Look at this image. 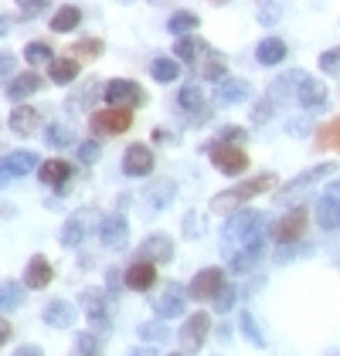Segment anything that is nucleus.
<instances>
[{"mask_svg":"<svg viewBox=\"0 0 340 356\" xmlns=\"http://www.w3.org/2000/svg\"><path fill=\"white\" fill-rule=\"evenodd\" d=\"M330 173H334V163H320V166H310V170H303L300 177H293V180L286 184L283 200H286V197H293V193L307 191L310 184H316V180H323V177H330Z\"/></svg>","mask_w":340,"mask_h":356,"instance_id":"21","label":"nucleus"},{"mask_svg":"<svg viewBox=\"0 0 340 356\" xmlns=\"http://www.w3.org/2000/svg\"><path fill=\"white\" fill-rule=\"evenodd\" d=\"M48 79L55 85H72L79 79V61H75V58H55V61L48 65Z\"/></svg>","mask_w":340,"mask_h":356,"instance_id":"28","label":"nucleus"},{"mask_svg":"<svg viewBox=\"0 0 340 356\" xmlns=\"http://www.w3.org/2000/svg\"><path fill=\"white\" fill-rule=\"evenodd\" d=\"M201 79H208V82H225L228 79V65L222 55H211L208 61H204V68H201Z\"/></svg>","mask_w":340,"mask_h":356,"instance_id":"36","label":"nucleus"},{"mask_svg":"<svg viewBox=\"0 0 340 356\" xmlns=\"http://www.w3.org/2000/svg\"><path fill=\"white\" fill-rule=\"evenodd\" d=\"M126 356H157V350L153 346H140V350H130Z\"/></svg>","mask_w":340,"mask_h":356,"instance_id":"55","label":"nucleus"},{"mask_svg":"<svg viewBox=\"0 0 340 356\" xmlns=\"http://www.w3.org/2000/svg\"><path fill=\"white\" fill-rule=\"evenodd\" d=\"M222 238H225L228 254H235V245H238V251L242 248H265V218L258 211L245 207V211H238V214L228 218Z\"/></svg>","mask_w":340,"mask_h":356,"instance_id":"1","label":"nucleus"},{"mask_svg":"<svg viewBox=\"0 0 340 356\" xmlns=\"http://www.w3.org/2000/svg\"><path fill=\"white\" fill-rule=\"evenodd\" d=\"M41 85H45V79H41L38 72H21V75H14V79L7 82V99H10V102H24L28 95L41 92Z\"/></svg>","mask_w":340,"mask_h":356,"instance_id":"16","label":"nucleus"},{"mask_svg":"<svg viewBox=\"0 0 340 356\" xmlns=\"http://www.w3.org/2000/svg\"><path fill=\"white\" fill-rule=\"evenodd\" d=\"M79 24H82V10L75 3H61L55 14H52V31H58V34H68V31H75Z\"/></svg>","mask_w":340,"mask_h":356,"instance_id":"27","label":"nucleus"},{"mask_svg":"<svg viewBox=\"0 0 340 356\" xmlns=\"http://www.w3.org/2000/svg\"><path fill=\"white\" fill-rule=\"evenodd\" d=\"M140 336L143 339H153V343H164L167 339V326L164 323H146V326H140Z\"/></svg>","mask_w":340,"mask_h":356,"instance_id":"44","label":"nucleus"},{"mask_svg":"<svg viewBox=\"0 0 340 356\" xmlns=\"http://www.w3.org/2000/svg\"><path fill=\"white\" fill-rule=\"evenodd\" d=\"M130 126H133V112H126V109H99L88 115V129L95 133V139L119 136V133H126Z\"/></svg>","mask_w":340,"mask_h":356,"instance_id":"3","label":"nucleus"},{"mask_svg":"<svg viewBox=\"0 0 340 356\" xmlns=\"http://www.w3.org/2000/svg\"><path fill=\"white\" fill-rule=\"evenodd\" d=\"M10 336H14V329H10V323L0 316V346H7V343H10Z\"/></svg>","mask_w":340,"mask_h":356,"instance_id":"52","label":"nucleus"},{"mask_svg":"<svg viewBox=\"0 0 340 356\" xmlns=\"http://www.w3.org/2000/svg\"><path fill=\"white\" fill-rule=\"evenodd\" d=\"M184 289L180 285H167V292H164V299H157V312L164 316V319H177V316H184Z\"/></svg>","mask_w":340,"mask_h":356,"instance_id":"25","label":"nucleus"},{"mask_svg":"<svg viewBox=\"0 0 340 356\" xmlns=\"http://www.w3.org/2000/svg\"><path fill=\"white\" fill-rule=\"evenodd\" d=\"M140 258L143 261H170L173 258V241H170L167 234H150L146 241L140 245Z\"/></svg>","mask_w":340,"mask_h":356,"instance_id":"19","label":"nucleus"},{"mask_svg":"<svg viewBox=\"0 0 340 356\" xmlns=\"http://www.w3.org/2000/svg\"><path fill=\"white\" fill-rule=\"evenodd\" d=\"M276 184H279V180H276V173H258V177H249L245 184H238V187H231V191L211 197V211H215V214H238L252 197L265 193L269 187H276Z\"/></svg>","mask_w":340,"mask_h":356,"instance_id":"2","label":"nucleus"},{"mask_svg":"<svg viewBox=\"0 0 340 356\" xmlns=\"http://www.w3.org/2000/svg\"><path fill=\"white\" fill-rule=\"evenodd\" d=\"M170 200H173V184H170V180H164V184H157V187L150 191V197H146V207H150V211H160V207H167Z\"/></svg>","mask_w":340,"mask_h":356,"instance_id":"38","label":"nucleus"},{"mask_svg":"<svg viewBox=\"0 0 340 356\" xmlns=\"http://www.w3.org/2000/svg\"><path fill=\"white\" fill-rule=\"evenodd\" d=\"M208 332H211V316L208 312H194L180 332H177V339H180V350L184 353H198L201 346H204V339H208Z\"/></svg>","mask_w":340,"mask_h":356,"instance_id":"7","label":"nucleus"},{"mask_svg":"<svg viewBox=\"0 0 340 356\" xmlns=\"http://www.w3.org/2000/svg\"><path fill=\"white\" fill-rule=\"evenodd\" d=\"M225 289V275L222 268H204L191 278V285H187V296L194 302H208V299H218V292Z\"/></svg>","mask_w":340,"mask_h":356,"instance_id":"9","label":"nucleus"},{"mask_svg":"<svg viewBox=\"0 0 340 356\" xmlns=\"http://www.w3.org/2000/svg\"><path fill=\"white\" fill-rule=\"evenodd\" d=\"M316 220H320L323 231L340 227V184H334L330 191L320 197V204H316Z\"/></svg>","mask_w":340,"mask_h":356,"instance_id":"15","label":"nucleus"},{"mask_svg":"<svg viewBox=\"0 0 340 356\" xmlns=\"http://www.w3.org/2000/svg\"><path fill=\"white\" fill-rule=\"evenodd\" d=\"M52 278H55L52 261H48L45 254H34L28 261V268H24V285H28V289H48Z\"/></svg>","mask_w":340,"mask_h":356,"instance_id":"18","label":"nucleus"},{"mask_svg":"<svg viewBox=\"0 0 340 356\" xmlns=\"http://www.w3.org/2000/svg\"><path fill=\"white\" fill-rule=\"evenodd\" d=\"M24 61L28 65H52L55 61V48L48 41H31L28 48H24Z\"/></svg>","mask_w":340,"mask_h":356,"instance_id":"33","label":"nucleus"},{"mask_svg":"<svg viewBox=\"0 0 340 356\" xmlns=\"http://www.w3.org/2000/svg\"><path fill=\"white\" fill-rule=\"evenodd\" d=\"M177 112L180 115H194V119L204 115V92H201V85H184L177 92Z\"/></svg>","mask_w":340,"mask_h":356,"instance_id":"22","label":"nucleus"},{"mask_svg":"<svg viewBox=\"0 0 340 356\" xmlns=\"http://www.w3.org/2000/svg\"><path fill=\"white\" fill-rule=\"evenodd\" d=\"M242 332L252 339V346H265V339H262V332H258V326H255V319L249 316V312L242 316Z\"/></svg>","mask_w":340,"mask_h":356,"instance_id":"45","label":"nucleus"},{"mask_svg":"<svg viewBox=\"0 0 340 356\" xmlns=\"http://www.w3.org/2000/svg\"><path fill=\"white\" fill-rule=\"evenodd\" d=\"M242 136H245V133H242L238 126H225L222 136H218V143H231V146H235V139H242Z\"/></svg>","mask_w":340,"mask_h":356,"instance_id":"50","label":"nucleus"},{"mask_svg":"<svg viewBox=\"0 0 340 356\" xmlns=\"http://www.w3.org/2000/svg\"><path fill=\"white\" fill-rule=\"evenodd\" d=\"M153 143H173V136H170V129H164V126H157V129H153Z\"/></svg>","mask_w":340,"mask_h":356,"instance_id":"53","label":"nucleus"},{"mask_svg":"<svg viewBox=\"0 0 340 356\" xmlns=\"http://www.w3.org/2000/svg\"><path fill=\"white\" fill-rule=\"evenodd\" d=\"M41 10H45V3H21V7H17L21 17H34V14H41Z\"/></svg>","mask_w":340,"mask_h":356,"instance_id":"51","label":"nucleus"},{"mask_svg":"<svg viewBox=\"0 0 340 356\" xmlns=\"http://www.w3.org/2000/svg\"><path fill=\"white\" fill-rule=\"evenodd\" d=\"M249 82L245 79H225V82L218 85V92H215V102L218 106H235V102H245L249 99Z\"/></svg>","mask_w":340,"mask_h":356,"instance_id":"23","label":"nucleus"},{"mask_svg":"<svg viewBox=\"0 0 340 356\" xmlns=\"http://www.w3.org/2000/svg\"><path fill=\"white\" fill-rule=\"evenodd\" d=\"M14 68H17V58L14 55H0V79H14Z\"/></svg>","mask_w":340,"mask_h":356,"instance_id":"48","label":"nucleus"},{"mask_svg":"<svg viewBox=\"0 0 340 356\" xmlns=\"http://www.w3.org/2000/svg\"><path fill=\"white\" fill-rule=\"evenodd\" d=\"M320 68H323L327 75H340V44L320 55Z\"/></svg>","mask_w":340,"mask_h":356,"instance_id":"43","label":"nucleus"},{"mask_svg":"<svg viewBox=\"0 0 340 356\" xmlns=\"http://www.w3.org/2000/svg\"><path fill=\"white\" fill-rule=\"evenodd\" d=\"M38 177H41L45 187L65 191V184L72 180V163H68V160H45V163L38 166Z\"/></svg>","mask_w":340,"mask_h":356,"instance_id":"17","label":"nucleus"},{"mask_svg":"<svg viewBox=\"0 0 340 356\" xmlns=\"http://www.w3.org/2000/svg\"><path fill=\"white\" fill-rule=\"evenodd\" d=\"M0 34H7V21L3 17H0Z\"/></svg>","mask_w":340,"mask_h":356,"instance_id":"57","label":"nucleus"},{"mask_svg":"<svg viewBox=\"0 0 340 356\" xmlns=\"http://www.w3.org/2000/svg\"><path fill=\"white\" fill-rule=\"evenodd\" d=\"M258 258H262V248H242V251H235L231 254V272H238V275L252 272Z\"/></svg>","mask_w":340,"mask_h":356,"instance_id":"34","label":"nucleus"},{"mask_svg":"<svg viewBox=\"0 0 340 356\" xmlns=\"http://www.w3.org/2000/svg\"><path fill=\"white\" fill-rule=\"evenodd\" d=\"M99 92V85L95 82H85V92H79V95H72V102L68 106H79V102H92V95Z\"/></svg>","mask_w":340,"mask_h":356,"instance_id":"49","label":"nucleus"},{"mask_svg":"<svg viewBox=\"0 0 340 356\" xmlns=\"http://www.w3.org/2000/svg\"><path fill=\"white\" fill-rule=\"evenodd\" d=\"M316 146H320V149H340V119H334L330 126H323V129H320Z\"/></svg>","mask_w":340,"mask_h":356,"instance_id":"39","label":"nucleus"},{"mask_svg":"<svg viewBox=\"0 0 340 356\" xmlns=\"http://www.w3.org/2000/svg\"><path fill=\"white\" fill-rule=\"evenodd\" d=\"M307 224H310V211L293 207L289 214H283V218L272 224V238H276L279 245H293V241H300V238H303Z\"/></svg>","mask_w":340,"mask_h":356,"instance_id":"6","label":"nucleus"},{"mask_svg":"<svg viewBox=\"0 0 340 356\" xmlns=\"http://www.w3.org/2000/svg\"><path fill=\"white\" fill-rule=\"evenodd\" d=\"M153 149L146 146V143H130L126 146V153H123V173L126 177H150L153 173Z\"/></svg>","mask_w":340,"mask_h":356,"instance_id":"10","label":"nucleus"},{"mask_svg":"<svg viewBox=\"0 0 340 356\" xmlns=\"http://www.w3.org/2000/svg\"><path fill=\"white\" fill-rule=\"evenodd\" d=\"M75 356H99V336L95 332L75 336Z\"/></svg>","mask_w":340,"mask_h":356,"instance_id":"41","label":"nucleus"},{"mask_svg":"<svg viewBox=\"0 0 340 356\" xmlns=\"http://www.w3.org/2000/svg\"><path fill=\"white\" fill-rule=\"evenodd\" d=\"M99 241L106 248H126L130 241V224L123 214H109V218H102L99 224Z\"/></svg>","mask_w":340,"mask_h":356,"instance_id":"14","label":"nucleus"},{"mask_svg":"<svg viewBox=\"0 0 340 356\" xmlns=\"http://www.w3.org/2000/svg\"><path fill=\"white\" fill-rule=\"evenodd\" d=\"M170 356H184V353H170Z\"/></svg>","mask_w":340,"mask_h":356,"instance_id":"58","label":"nucleus"},{"mask_svg":"<svg viewBox=\"0 0 340 356\" xmlns=\"http://www.w3.org/2000/svg\"><path fill=\"white\" fill-rule=\"evenodd\" d=\"M211 163L218 173H225V177H238V173H245L249 170V153L242 149V146H231V143H215L211 149Z\"/></svg>","mask_w":340,"mask_h":356,"instance_id":"4","label":"nucleus"},{"mask_svg":"<svg viewBox=\"0 0 340 356\" xmlns=\"http://www.w3.org/2000/svg\"><path fill=\"white\" fill-rule=\"evenodd\" d=\"M201 51H208V48L198 38H177L173 41V58L177 61H194V58H201Z\"/></svg>","mask_w":340,"mask_h":356,"instance_id":"32","label":"nucleus"},{"mask_svg":"<svg viewBox=\"0 0 340 356\" xmlns=\"http://www.w3.org/2000/svg\"><path fill=\"white\" fill-rule=\"evenodd\" d=\"M296 102H300L307 112H320V109H327L330 92H327V85L320 82V79L307 75V79L300 82V88H296Z\"/></svg>","mask_w":340,"mask_h":356,"instance_id":"11","label":"nucleus"},{"mask_svg":"<svg viewBox=\"0 0 340 356\" xmlns=\"http://www.w3.org/2000/svg\"><path fill=\"white\" fill-rule=\"evenodd\" d=\"M7 122H10V129H14L17 136H31V133L41 126V112L34 109V106H14Z\"/></svg>","mask_w":340,"mask_h":356,"instance_id":"20","label":"nucleus"},{"mask_svg":"<svg viewBox=\"0 0 340 356\" xmlns=\"http://www.w3.org/2000/svg\"><path fill=\"white\" fill-rule=\"evenodd\" d=\"M276 14H279V7H276V3H272V7H269V3H262V7H258V17H262V21H269V17H276Z\"/></svg>","mask_w":340,"mask_h":356,"instance_id":"54","label":"nucleus"},{"mask_svg":"<svg viewBox=\"0 0 340 356\" xmlns=\"http://www.w3.org/2000/svg\"><path fill=\"white\" fill-rule=\"evenodd\" d=\"M102 95H106V109H126V112H133V106H140L146 99L140 85L130 82V79H113L102 88Z\"/></svg>","mask_w":340,"mask_h":356,"instance_id":"5","label":"nucleus"},{"mask_svg":"<svg viewBox=\"0 0 340 356\" xmlns=\"http://www.w3.org/2000/svg\"><path fill=\"white\" fill-rule=\"evenodd\" d=\"M123 282H126V289H133V292H146V289H153L157 285V265L153 261H130V268L123 275Z\"/></svg>","mask_w":340,"mask_h":356,"instance_id":"12","label":"nucleus"},{"mask_svg":"<svg viewBox=\"0 0 340 356\" xmlns=\"http://www.w3.org/2000/svg\"><path fill=\"white\" fill-rule=\"evenodd\" d=\"M99 153H102L99 139H82V143H79V160H82V163H95Z\"/></svg>","mask_w":340,"mask_h":356,"instance_id":"42","label":"nucleus"},{"mask_svg":"<svg viewBox=\"0 0 340 356\" xmlns=\"http://www.w3.org/2000/svg\"><path fill=\"white\" fill-rule=\"evenodd\" d=\"M14 356H45V353H41L38 346H21V350H17Z\"/></svg>","mask_w":340,"mask_h":356,"instance_id":"56","label":"nucleus"},{"mask_svg":"<svg viewBox=\"0 0 340 356\" xmlns=\"http://www.w3.org/2000/svg\"><path fill=\"white\" fill-rule=\"evenodd\" d=\"M150 79L160 85H170L180 79V61L177 58H157L153 65H150Z\"/></svg>","mask_w":340,"mask_h":356,"instance_id":"29","label":"nucleus"},{"mask_svg":"<svg viewBox=\"0 0 340 356\" xmlns=\"http://www.w3.org/2000/svg\"><path fill=\"white\" fill-rule=\"evenodd\" d=\"M82 309H85V316H88V323L95 329H106L109 323V302H106V292L102 289H85L82 292Z\"/></svg>","mask_w":340,"mask_h":356,"instance_id":"13","label":"nucleus"},{"mask_svg":"<svg viewBox=\"0 0 340 356\" xmlns=\"http://www.w3.org/2000/svg\"><path fill=\"white\" fill-rule=\"evenodd\" d=\"M45 323L48 326H58V329H65V326H72L75 323V305L72 302H65V299H55V302H48L45 305Z\"/></svg>","mask_w":340,"mask_h":356,"instance_id":"24","label":"nucleus"},{"mask_svg":"<svg viewBox=\"0 0 340 356\" xmlns=\"http://www.w3.org/2000/svg\"><path fill=\"white\" fill-rule=\"evenodd\" d=\"M235 299H238V292H235V289H222V292H218V299H215V312H228V309H231V305H235Z\"/></svg>","mask_w":340,"mask_h":356,"instance_id":"47","label":"nucleus"},{"mask_svg":"<svg viewBox=\"0 0 340 356\" xmlns=\"http://www.w3.org/2000/svg\"><path fill=\"white\" fill-rule=\"evenodd\" d=\"M72 51H75V61L79 58H99L102 55V41L99 38H85V41H79V44H72Z\"/></svg>","mask_w":340,"mask_h":356,"instance_id":"40","label":"nucleus"},{"mask_svg":"<svg viewBox=\"0 0 340 356\" xmlns=\"http://www.w3.org/2000/svg\"><path fill=\"white\" fill-rule=\"evenodd\" d=\"M34 166H38V153H31V149H17V153L0 156V187H3V184H10V180L28 177Z\"/></svg>","mask_w":340,"mask_h":356,"instance_id":"8","label":"nucleus"},{"mask_svg":"<svg viewBox=\"0 0 340 356\" xmlns=\"http://www.w3.org/2000/svg\"><path fill=\"white\" fill-rule=\"evenodd\" d=\"M201 24V17L194 10H177V14H170L167 21V31L170 34H177V38H191V31Z\"/></svg>","mask_w":340,"mask_h":356,"instance_id":"30","label":"nucleus"},{"mask_svg":"<svg viewBox=\"0 0 340 356\" xmlns=\"http://www.w3.org/2000/svg\"><path fill=\"white\" fill-rule=\"evenodd\" d=\"M272 112H276V102H272V99H258L252 109V122H265Z\"/></svg>","mask_w":340,"mask_h":356,"instance_id":"46","label":"nucleus"},{"mask_svg":"<svg viewBox=\"0 0 340 356\" xmlns=\"http://www.w3.org/2000/svg\"><path fill=\"white\" fill-rule=\"evenodd\" d=\"M24 302V285L21 282H0V312H14Z\"/></svg>","mask_w":340,"mask_h":356,"instance_id":"31","label":"nucleus"},{"mask_svg":"<svg viewBox=\"0 0 340 356\" xmlns=\"http://www.w3.org/2000/svg\"><path fill=\"white\" fill-rule=\"evenodd\" d=\"M286 55H289V48H286V41H279V38H265L255 48V61L258 65H283Z\"/></svg>","mask_w":340,"mask_h":356,"instance_id":"26","label":"nucleus"},{"mask_svg":"<svg viewBox=\"0 0 340 356\" xmlns=\"http://www.w3.org/2000/svg\"><path fill=\"white\" fill-rule=\"evenodd\" d=\"M82 238H85L82 218H68V220H65V227H61V245L75 248V245H82Z\"/></svg>","mask_w":340,"mask_h":356,"instance_id":"37","label":"nucleus"},{"mask_svg":"<svg viewBox=\"0 0 340 356\" xmlns=\"http://www.w3.org/2000/svg\"><path fill=\"white\" fill-rule=\"evenodd\" d=\"M45 143H48L52 149H65V146H72V143H75V136H72V129H68V126L52 122V126H48V133H45Z\"/></svg>","mask_w":340,"mask_h":356,"instance_id":"35","label":"nucleus"}]
</instances>
